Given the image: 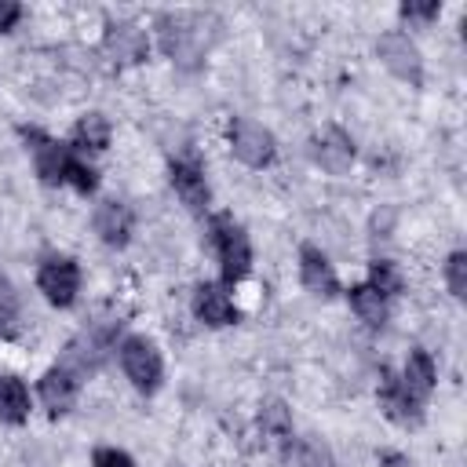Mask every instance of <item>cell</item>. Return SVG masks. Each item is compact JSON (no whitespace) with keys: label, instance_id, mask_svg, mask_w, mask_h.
I'll return each instance as SVG.
<instances>
[{"label":"cell","instance_id":"cell-26","mask_svg":"<svg viewBox=\"0 0 467 467\" xmlns=\"http://www.w3.org/2000/svg\"><path fill=\"white\" fill-rule=\"evenodd\" d=\"M22 18V4L18 0H0V33H11Z\"/></svg>","mask_w":467,"mask_h":467},{"label":"cell","instance_id":"cell-25","mask_svg":"<svg viewBox=\"0 0 467 467\" xmlns=\"http://www.w3.org/2000/svg\"><path fill=\"white\" fill-rule=\"evenodd\" d=\"M91 467H135V460H131L124 449L102 445V449H95V456H91Z\"/></svg>","mask_w":467,"mask_h":467},{"label":"cell","instance_id":"cell-20","mask_svg":"<svg viewBox=\"0 0 467 467\" xmlns=\"http://www.w3.org/2000/svg\"><path fill=\"white\" fill-rule=\"evenodd\" d=\"M365 285L376 288L383 299H394V296L405 292V274H401L398 263H390V259H372V263H368V281H365Z\"/></svg>","mask_w":467,"mask_h":467},{"label":"cell","instance_id":"cell-7","mask_svg":"<svg viewBox=\"0 0 467 467\" xmlns=\"http://www.w3.org/2000/svg\"><path fill=\"white\" fill-rule=\"evenodd\" d=\"M77 394H80V376L69 372L66 365H51L36 383V398L47 409V416H66L77 405Z\"/></svg>","mask_w":467,"mask_h":467},{"label":"cell","instance_id":"cell-6","mask_svg":"<svg viewBox=\"0 0 467 467\" xmlns=\"http://www.w3.org/2000/svg\"><path fill=\"white\" fill-rule=\"evenodd\" d=\"M22 139H26L29 153H33L36 175H40L47 186H62L66 164H69V157H73V146H62L58 139H51V135H44V131H36V128H22Z\"/></svg>","mask_w":467,"mask_h":467},{"label":"cell","instance_id":"cell-13","mask_svg":"<svg viewBox=\"0 0 467 467\" xmlns=\"http://www.w3.org/2000/svg\"><path fill=\"white\" fill-rule=\"evenodd\" d=\"M259 431H263V438H266V445H270L274 452H281V456L292 452L296 431H292V412H288L285 401L270 398V401L259 405Z\"/></svg>","mask_w":467,"mask_h":467},{"label":"cell","instance_id":"cell-10","mask_svg":"<svg viewBox=\"0 0 467 467\" xmlns=\"http://www.w3.org/2000/svg\"><path fill=\"white\" fill-rule=\"evenodd\" d=\"M299 281L317 299H332L339 292V277H336L328 255L321 248H314V244H303L299 248Z\"/></svg>","mask_w":467,"mask_h":467},{"label":"cell","instance_id":"cell-8","mask_svg":"<svg viewBox=\"0 0 467 467\" xmlns=\"http://www.w3.org/2000/svg\"><path fill=\"white\" fill-rule=\"evenodd\" d=\"M379 409H383V416L387 420H394V423H401V427H416L420 420H423V401H416L409 390H405V383H401V376H394L390 368H383L379 372Z\"/></svg>","mask_w":467,"mask_h":467},{"label":"cell","instance_id":"cell-27","mask_svg":"<svg viewBox=\"0 0 467 467\" xmlns=\"http://www.w3.org/2000/svg\"><path fill=\"white\" fill-rule=\"evenodd\" d=\"M379 467H412V463H409V456H401V452H383V456H379Z\"/></svg>","mask_w":467,"mask_h":467},{"label":"cell","instance_id":"cell-12","mask_svg":"<svg viewBox=\"0 0 467 467\" xmlns=\"http://www.w3.org/2000/svg\"><path fill=\"white\" fill-rule=\"evenodd\" d=\"M314 161L328 171V175H343L354 164V142L343 128H325L321 135H314Z\"/></svg>","mask_w":467,"mask_h":467},{"label":"cell","instance_id":"cell-19","mask_svg":"<svg viewBox=\"0 0 467 467\" xmlns=\"http://www.w3.org/2000/svg\"><path fill=\"white\" fill-rule=\"evenodd\" d=\"M347 299H350V310H354L365 325L383 328V321H387V299H383L376 288H368V285H350Z\"/></svg>","mask_w":467,"mask_h":467},{"label":"cell","instance_id":"cell-24","mask_svg":"<svg viewBox=\"0 0 467 467\" xmlns=\"http://www.w3.org/2000/svg\"><path fill=\"white\" fill-rule=\"evenodd\" d=\"M15 317H18V299H15L11 285L0 277V336H7L15 328Z\"/></svg>","mask_w":467,"mask_h":467},{"label":"cell","instance_id":"cell-11","mask_svg":"<svg viewBox=\"0 0 467 467\" xmlns=\"http://www.w3.org/2000/svg\"><path fill=\"white\" fill-rule=\"evenodd\" d=\"M168 179H171V186H175V193L182 197V204H186V208L201 212V208L208 204L212 190H208L204 168H201L193 157H175V161L168 164Z\"/></svg>","mask_w":467,"mask_h":467},{"label":"cell","instance_id":"cell-9","mask_svg":"<svg viewBox=\"0 0 467 467\" xmlns=\"http://www.w3.org/2000/svg\"><path fill=\"white\" fill-rule=\"evenodd\" d=\"M193 317L208 328H223V325H234L241 317V310L234 306V299L226 296L223 285L215 281H201L193 288Z\"/></svg>","mask_w":467,"mask_h":467},{"label":"cell","instance_id":"cell-21","mask_svg":"<svg viewBox=\"0 0 467 467\" xmlns=\"http://www.w3.org/2000/svg\"><path fill=\"white\" fill-rule=\"evenodd\" d=\"M296 463L299 467H336V456L325 438L306 434V438H296Z\"/></svg>","mask_w":467,"mask_h":467},{"label":"cell","instance_id":"cell-17","mask_svg":"<svg viewBox=\"0 0 467 467\" xmlns=\"http://www.w3.org/2000/svg\"><path fill=\"white\" fill-rule=\"evenodd\" d=\"M29 416V390L18 376L0 372V420L4 423H22Z\"/></svg>","mask_w":467,"mask_h":467},{"label":"cell","instance_id":"cell-2","mask_svg":"<svg viewBox=\"0 0 467 467\" xmlns=\"http://www.w3.org/2000/svg\"><path fill=\"white\" fill-rule=\"evenodd\" d=\"M120 368L139 394H153L164 383V361L150 336H124L120 339Z\"/></svg>","mask_w":467,"mask_h":467},{"label":"cell","instance_id":"cell-23","mask_svg":"<svg viewBox=\"0 0 467 467\" xmlns=\"http://www.w3.org/2000/svg\"><path fill=\"white\" fill-rule=\"evenodd\" d=\"M398 11H401V18H409V22H434V18L441 15V4H438V0H405Z\"/></svg>","mask_w":467,"mask_h":467},{"label":"cell","instance_id":"cell-22","mask_svg":"<svg viewBox=\"0 0 467 467\" xmlns=\"http://www.w3.org/2000/svg\"><path fill=\"white\" fill-rule=\"evenodd\" d=\"M445 285L456 299L467 296V252H449L445 259Z\"/></svg>","mask_w":467,"mask_h":467},{"label":"cell","instance_id":"cell-14","mask_svg":"<svg viewBox=\"0 0 467 467\" xmlns=\"http://www.w3.org/2000/svg\"><path fill=\"white\" fill-rule=\"evenodd\" d=\"M95 234L109 244V248H124L128 241H131V226H135V219H131V208L124 204V201H102L99 208H95Z\"/></svg>","mask_w":467,"mask_h":467},{"label":"cell","instance_id":"cell-3","mask_svg":"<svg viewBox=\"0 0 467 467\" xmlns=\"http://www.w3.org/2000/svg\"><path fill=\"white\" fill-rule=\"evenodd\" d=\"M230 150L241 164L248 168H266L274 157H277V139L270 135V128H263L259 120H248V117H234L230 128Z\"/></svg>","mask_w":467,"mask_h":467},{"label":"cell","instance_id":"cell-1","mask_svg":"<svg viewBox=\"0 0 467 467\" xmlns=\"http://www.w3.org/2000/svg\"><path fill=\"white\" fill-rule=\"evenodd\" d=\"M208 237L223 266V285H241L252 270V244H248L244 226L230 212H215L208 219Z\"/></svg>","mask_w":467,"mask_h":467},{"label":"cell","instance_id":"cell-4","mask_svg":"<svg viewBox=\"0 0 467 467\" xmlns=\"http://www.w3.org/2000/svg\"><path fill=\"white\" fill-rule=\"evenodd\" d=\"M36 288L44 292V299L51 306H73L77 292H80V266L69 255H47L36 270Z\"/></svg>","mask_w":467,"mask_h":467},{"label":"cell","instance_id":"cell-5","mask_svg":"<svg viewBox=\"0 0 467 467\" xmlns=\"http://www.w3.org/2000/svg\"><path fill=\"white\" fill-rule=\"evenodd\" d=\"M376 51H379V58H383V66L398 77V80H405V84H412V88H420L423 84V58H420V47L405 36V33H383L379 40H376Z\"/></svg>","mask_w":467,"mask_h":467},{"label":"cell","instance_id":"cell-16","mask_svg":"<svg viewBox=\"0 0 467 467\" xmlns=\"http://www.w3.org/2000/svg\"><path fill=\"white\" fill-rule=\"evenodd\" d=\"M106 51L117 62H142L150 44H146V33L135 26H109L106 29Z\"/></svg>","mask_w":467,"mask_h":467},{"label":"cell","instance_id":"cell-18","mask_svg":"<svg viewBox=\"0 0 467 467\" xmlns=\"http://www.w3.org/2000/svg\"><path fill=\"white\" fill-rule=\"evenodd\" d=\"M109 146V120L102 113H84L73 124V150H106Z\"/></svg>","mask_w":467,"mask_h":467},{"label":"cell","instance_id":"cell-15","mask_svg":"<svg viewBox=\"0 0 467 467\" xmlns=\"http://www.w3.org/2000/svg\"><path fill=\"white\" fill-rule=\"evenodd\" d=\"M401 383H405V390H409L416 401H427V398H431V390H434V383H438V365H434V358H431L423 347L409 350L405 368H401Z\"/></svg>","mask_w":467,"mask_h":467}]
</instances>
